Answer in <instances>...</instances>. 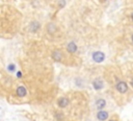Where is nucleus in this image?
<instances>
[{
    "instance_id": "obj_6",
    "label": "nucleus",
    "mask_w": 133,
    "mask_h": 121,
    "mask_svg": "<svg viewBox=\"0 0 133 121\" xmlns=\"http://www.w3.org/2000/svg\"><path fill=\"white\" fill-rule=\"evenodd\" d=\"M51 58H52L53 61H55V62H60L63 60V53H61L60 50H57L56 49V50H54V51L52 52Z\"/></svg>"
},
{
    "instance_id": "obj_10",
    "label": "nucleus",
    "mask_w": 133,
    "mask_h": 121,
    "mask_svg": "<svg viewBox=\"0 0 133 121\" xmlns=\"http://www.w3.org/2000/svg\"><path fill=\"white\" fill-rule=\"evenodd\" d=\"M57 30V27L54 23H49L48 25H47V31L49 35H54Z\"/></svg>"
},
{
    "instance_id": "obj_1",
    "label": "nucleus",
    "mask_w": 133,
    "mask_h": 121,
    "mask_svg": "<svg viewBox=\"0 0 133 121\" xmlns=\"http://www.w3.org/2000/svg\"><path fill=\"white\" fill-rule=\"evenodd\" d=\"M92 58H93V61L94 62H96V63H102L105 60V54L102 51H95V52H93Z\"/></svg>"
},
{
    "instance_id": "obj_11",
    "label": "nucleus",
    "mask_w": 133,
    "mask_h": 121,
    "mask_svg": "<svg viewBox=\"0 0 133 121\" xmlns=\"http://www.w3.org/2000/svg\"><path fill=\"white\" fill-rule=\"evenodd\" d=\"M106 100L105 99H103V98H100V99H97L96 100V107H97V109L100 111V110H103L105 107H106Z\"/></svg>"
},
{
    "instance_id": "obj_2",
    "label": "nucleus",
    "mask_w": 133,
    "mask_h": 121,
    "mask_svg": "<svg viewBox=\"0 0 133 121\" xmlns=\"http://www.w3.org/2000/svg\"><path fill=\"white\" fill-rule=\"evenodd\" d=\"M116 89L119 93L121 94H125L127 91H128V85L125 83V82H119L117 85H116Z\"/></svg>"
},
{
    "instance_id": "obj_14",
    "label": "nucleus",
    "mask_w": 133,
    "mask_h": 121,
    "mask_svg": "<svg viewBox=\"0 0 133 121\" xmlns=\"http://www.w3.org/2000/svg\"><path fill=\"white\" fill-rule=\"evenodd\" d=\"M59 2H60V3H59V4H60V7L65 6V0H61V1H59Z\"/></svg>"
},
{
    "instance_id": "obj_8",
    "label": "nucleus",
    "mask_w": 133,
    "mask_h": 121,
    "mask_svg": "<svg viewBox=\"0 0 133 121\" xmlns=\"http://www.w3.org/2000/svg\"><path fill=\"white\" fill-rule=\"evenodd\" d=\"M41 27V24L38 22V21H32L30 24H29V31L30 33H37Z\"/></svg>"
},
{
    "instance_id": "obj_7",
    "label": "nucleus",
    "mask_w": 133,
    "mask_h": 121,
    "mask_svg": "<svg viewBox=\"0 0 133 121\" xmlns=\"http://www.w3.org/2000/svg\"><path fill=\"white\" fill-rule=\"evenodd\" d=\"M69 102H70L69 98H67V97H60V98L57 100V106H58L60 109H65V108H67V107L69 106Z\"/></svg>"
},
{
    "instance_id": "obj_19",
    "label": "nucleus",
    "mask_w": 133,
    "mask_h": 121,
    "mask_svg": "<svg viewBox=\"0 0 133 121\" xmlns=\"http://www.w3.org/2000/svg\"><path fill=\"white\" fill-rule=\"evenodd\" d=\"M109 121H117V120H114V119H111V120H109Z\"/></svg>"
},
{
    "instance_id": "obj_18",
    "label": "nucleus",
    "mask_w": 133,
    "mask_h": 121,
    "mask_svg": "<svg viewBox=\"0 0 133 121\" xmlns=\"http://www.w3.org/2000/svg\"><path fill=\"white\" fill-rule=\"evenodd\" d=\"M131 19H132V20H133V13H132V14H131Z\"/></svg>"
},
{
    "instance_id": "obj_15",
    "label": "nucleus",
    "mask_w": 133,
    "mask_h": 121,
    "mask_svg": "<svg viewBox=\"0 0 133 121\" xmlns=\"http://www.w3.org/2000/svg\"><path fill=\"white\" fill-rule=\"evenodd\" d=\"M17 76H18V78H21V77H22V73H21L20 71H19L18 73H17Z\"/></svg>"
},
{
    "instance_id": "obj_16",
    "label": "nucleus",
    "mask_w": 133,
    "mask_h": 121,
    "mask_svg": "<svg viewBox=\"0 0 133 121\" xmlns=\"http://www.w3.org/2000/svg\"><path fill=\"white\" fill-rule=\"evenodd\" d=\"M131 87H132V88H133V78H132V79H131Z\"/></svg>"
},
{
    "instance_id": "obj_3",
    "label": "nucleus",
    "mask_w": 133,
    "mask_h": 121,
    "mask_svg": "<svg viewBox=\"0 0 133 121\" xmlns=\"http://www.w3.org/2000/svg\"><path fill=\"white\" fill-rule=\"evenodd\" d=\"M109 117V114L107 111H104V110H100L98 111L97 113V119L99 121H105V120H107Z\"/></svg>"
},
{
    "instance_id": "obj_5",
    "label": "nucleus",
    "mask_w": 133,
    "mask_h": 121,
    "mask_svg": "<svg viewBox=\"0 0 133 121\" xmlns=\"http://www.w3.org/2000/svg\"><path fill=\"white\" fill-rule=\"evenodd\" d=\"M16 94L18 97H24V96L27 95V90L24 86H19L17 89H16Z\"/></svg>"
},
{
    "instance_id": "obj_17",
    "label": "nucleus",
    "mask_w": 133,
    "mask_h": 121,
    "mask_svg": "<svg viewBox=\"0 0 133 121\" xmlns=\"http://www.w3.org/2000/svg\"><path fill=\"white\" fill-rule=\"evenodd\" d=\"M131 41H132V43H133V34H132V36H131Z\"/></svg>"
},
{
    "instance_id": "obj_4",
    "label": "nucleus",
    "mask_w": 133,
    "mask_h": 121,
    "mask_svg": "<svg viewBox=\"0 0 133 121\" xmlns=\"http://www.w3.org/2000/svg\"><path fill=\"white\" fill-rule=\"evenodd\" d=\"M93 87H94L95 90L100 91V90H102V89L104 88V83H103V80H102L101 78L98 77V78L94 79V82H93Z\"/></svg>"
},
{
    "instance_id": "obj_12",
    "label": "nucleus",
    "mask_w": 133,
    "mask_h": 121,
    "mask_svg": "<svg viewBox=\"0 0 133 121\" xmlns=\"http://www.w3.org/2000/svg\"><path fill=\"white\" fill-rule=\"evenodd\" d=\"M54 116H55V119L57 121H64V119H65V115L63 113H60V112H56L54 114Z\"/></svg>"
},
{
    "instance_id": "obj_9",
    "label": "nucleus",
    "mask_w": 133,
    "mask_h": 121,
    "mask_svg": "<svg viewBox=\"0 0 133 121\" xmlns=\"http://www.w3.org/2000/svg\"><path fill=\"white\" fill-rule=\"evenodd\" d=\"M67 50L70 52V53H75L77 52L78 50V47H77V44L75 42H70L67 46Z\"/></svg>"
},
{
    "instance_id": "obj_13",
    "label": "nucleus",
    "mask_w": 133,
    "mask_h": 121,
    "mask_svg": "<svg viewBox=\"0 0 133 121\" xmlns=\"http://www.w3.org/2000/svg\"><path fill=\"white\" fill-rule=\"evenodd\" d=\"M15 69H16V65H15V64H10V65L7 66V70H8L10 72H14Z\"/></svg>"
}]
</instances>
